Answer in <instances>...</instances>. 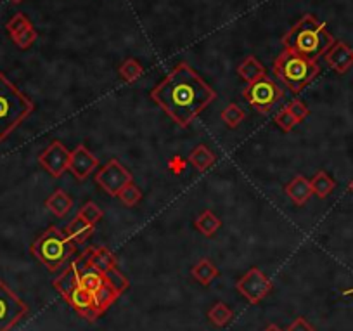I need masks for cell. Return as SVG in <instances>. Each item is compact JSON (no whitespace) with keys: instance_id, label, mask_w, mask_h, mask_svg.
I'll return each mask as SVG.
<instances>
[{"instance_id":"cell-1","label":"cell","mask_w":353,"mask_h":331,"mask_svg":"<svg viewBox=\"0 0 353 331\" xmlns=\"http://www.w3.org/2000/svg\"><path fill=\"white\" fill-rule=\"evenodd\" d=\"M151 98L177 125L187 129L215 101L217 94L187 63H179L151 90Z\"/></svg>"},{"instance_id":"cell-2","label":"cell","mask_w":353,"mask_h":331,"mask_svg":"<svg viewBox=\"0 0 353 331\" xmlns=\"http://www.w3.org/2000/svg\"><path fill=\"white\" fill-rule=\"evenodd\" d=\"M286 49L298 52L303 58L317 61V58L324 56L329 51V47L334 43L328 26L319 21L315 16L307 14L292 26L282 39Z\"/></svg>"},{"instance_id":"cell-3","label":"cell","mask_w":353,"mask_h":331,"mask_svg":"<svg viewBox=\"0 0 353 331\" xmlns=\"http://www.w3.org/2000/svg\"><path fill=\"white\" fill-rule=\"evenodd\" d=\"M35 105L0 72V142H4L33 113Z\"/></svg>"},{"instance_id":"cell-4","label":"cell","mask_w":353,"mask_h":331,"mask_svg":"<svg viewBox=\"0 0 353 331\" xmlns=\"http://www.w3.org/2000/svg\"><path fill=\"white\" fill-rule=\"evenodd\" d=\"M30 250L40 264H43L50 273H56L76 255L78 245L68 238L65 231L52 226L40 234Z\"/></svg>"},{"instance_id":"cell-5","label":"cell","mask_w":353,"mask_h":331,"mask_svg":"<svg viewBox=\"0 0 353 331\" xmlns=\"http://www.w3.org/2000/svg\"><path fill=\"white\" fill-rule=\"evenodd\" d=\"M319 72L321 66L317 61L303 58L291 49H284L274 63V73L277 78L295 94H300L319 75Z\"/></svg>"},{"instance_id":"cell-6","label":"cell","mask_w":353,"mask_h":331,"mask_svg":"<svg viewBox=\"0 0 353 331\" xmlns=\"http://www.w3.org/2000/svg\"><path fill=\"white\" fill-rule=\"evenodd\" d=\"M284 96L281 87L270 80L268 76L257 80L253 83H248L246 89L243 90V98L257 109L258 113H268Z\"/></svg>"},{"instance_id":"cell-7","label":"cell","mask_w":353,"mask_h":331,"mask_svg":"<svg viewBox=\"0 0 353 331\" xmlns=\"http://www.w3.org/2000/svg\"><path fill=\"white\" fill-rule=\"evenodd\" d=\"M28 314V306L0 279V331H11Z\"/></svg>"},{"instance_id":"cell-8","label":"cell","mask_w":353,"mask_h":331,"mask_svg":"<svg viewBox=\"0 0 353 331\" xmlns=\"http://www.w3.org/2000/svg\"><path fill=\"white\" fill-rule=\"evenodd\" d=\"M132 173L122 165V162L116 158L109 160L99 172L96 173V182L103 187L104 191L111 196H118L123 187L132 182Z\"/></svg>"},{"instance_id":"cell-9","label":"cell","mask_w":353,"mask_h":331,"mask_svg":"<svg viewBox=\"0 0 353 331\" xmlns=\"http://www.w3.org/2000/svg\"><path fill=\"white\" fill-rule=\"evenodd\" d=\"M235 288L250 303H260L272 292V281L258 267H251L237 283Z\"/></svg>"},{"instance_id":"cell-10","label":"cell","mask_w":353,"mask_h":331,"mask_svg":"<svg viewBox=\"0 0 353 331\" xmlns=\"http://www.w3.org/2000/svg\"><path fill=\"white\" fill-rule=\"evenodd\" d=\"M69 155H72V151H68V148L63 145L61 140H52L39 155V163L43 167V170H47L50 175L57 179L68 170Z\"/></svg>"},{"instance_id":"cell-11","label":"cell","mask_w":353,"mask_h":331,"mask_svg":"<svg viewBox=\"0 0 353 331\" xmlns=\"http://www.w3.org/2000/svg\"><path fill=\"white\" fill-rule=\"evenodd\" d=\"M97 167H99V160L94 156V153L87 146H76L72 151V155H69L68 170L78 180H85Z\"/></svg>"},{"instance_id":"cell-12","label":"cell","mask_w":353,"mask_h":331,"mask_svg":"<svg viewBox=\"0 0 353 331\" xmlns=\"http://www.w3.org/2000/svg\"><path fill=\"white\" fill-rule=\"evenodd\" d=\"M324 59L329 68L343 75L353 66V49L346 45L345 42H341V40H334V43L329 47V51L324 54Z\"/></svg>"},{"instance_id":"cell-13","label":"cell","mask_w":353,"mask_h":331,"mask_svg":"<svg viewBox=\"0 0 353 331\" xmlns=\"http://www.w3.org/2000/svg\"><path fill=\"white\" fill-rule=\"evenodd\" d=\"M286 195L297 203V205H305V203L310 200V196L314 195V193H312L310 180L303 175L292 177L288 182V186H286Z\"/></svg>"},{"instance_id":"cell-14","label":"cell","mask_w":353,"mask_h":331,"mask_svg":"<svg viewBox=\"0 0 353 331\" xmlns=\"http://www.w3.org/2000/svg\"><path fill=\"white\" fill-rule=\"evenodd\" d=\"M45 206L50 213H54L56 217L63 219V217H66V213L73 209V200L72 196L66 191H63V189H56V191L45 200Z\"/></svg>"},{"instance_id":"cell-15","label":"cell","mask_w":353,"mask_h":331,"mask_svg":"<svg viewBox=\"0 0 353 331\" xmlns=\"http://www.w3.org/2000/svg\"><path fill=\"white\" fill-rule=\"evenodd\" d=\"M237 73H239V76L246 83H253L257 82V80L265 78V76H267V70H265V66L261 65L255 56H248V58L237 66Z\"/></svg>"},{"instance_id":"cell-16","label":"cell","mask_w":353,"mask_h":331,"mask_svg":"<svg viewBox=\"0 0 353 331\" xmlns=\"http://www.w3.org/2000/svg\"><path fill=\"white\" fill-rule=\"evenodd\" d=\"M65 233L68 234V238L72 242H75L76 245H82L87 239H90V236L94 234V226L76 213V217L68 224Z\"/></svg>"},{"instance_id":"cell-17","label":"cell","mask_w":353,"mask_h":331,"mask_svg":"<svg viewBox=\"0 0 353 331\" xmlns=\"http://www.w3.org/2000/svg\"><path fill=\"white\" fill-rule=\"evenodd\" d=\"M104 283H106V277H104L103 270L96 269V267L90 266V264L87 267H83L82 273H80V286L85 288L87 292L92 293V295L104 285Z\"/></svg>"},{"instance_id":"cell-18","label":"cell","mask_w":353,"mask_h":331,"mask_svg":"<svg viewBox=\"0 0 353 331\" xmlns=\"http://www.w3.org/2000/svg\"><path fill=\"white\" fill-rule=\"evenodd\" d=\"M191 274H193L194 279H196L197 283H201L203 286L211 285V283L220 276V273H218V269L215 267V264L208 259L200 260V262L191 269Z\"/></svg>"},{"instance_id":"cell-19","label":"cell","mask_w":353,"mask_h":331,"mask_svg":"<svg viewBox=\"0 0 353 331\" xmlns=\"http://www.w3.org/2000/svg\"><path fill=\"white\" fill-rule=\"evenodd\" d=\"M310 186H312V193H314L315 196H319L321 200H324L331 195L332 189L336 187V180L332 179L328 172L319 170V172L310 179Z\"/></svg>"},{"instance_id":"cell-20","label":"cell","mask_w":353,"mask_h":331,"mask_svg":"<svg viewBox=\"0 0 353 331\" xmlns=\"http://www.w3.org/2000/svg\"><path fill=\"white\" fill-rule=\"evenodd\" d=\"M215 160H217L215 153L204 145L196 146L189 155L191 165H193L196 170H200V172H204V170L210 169V167L215 163Z\"/></svg>"},{"instance_id":"cell-21","label":"cell","mask_w":353,"mask_h":331,"mask_svg":"<svg viewBox=\"0 0 353 331\" xmlns=\"http://www.w3.org/2000/svg\"><path fill=\"white\" fill-rule=\"evenodd\" d=\"M92 297H94V309H96L97 312L103 316V314L106 312V310L109 309L114 302H116L118 297H120V293L114 292V290L111 288L107 283H104V285L100 286V288L97 290Z\"/></svg>"},{"instance_id":"cell-22","label":"cell","mask_w":353,"mask_h":331,"mask_svg":"<svg viewBox=\"0 0 353 331\" xmlns=\"http://www.w3.org/2000/svg\"><path fill=\"white\" fill-rule=\"evenodd\" d=\"M194 224H196V229L200 231L201 234H204V236H213V234L220 229L222 220L218 219L211 210H204Z\"/></svg>"},{"instance_id":"cell-23","label":"cell","mask_w":353,"mask_h":331,"mask_svg":"<svg viewBox=\"0 0 353 331\" xmlns=\"http://www.w3.org/2000/svg\"><path fill=\"white\" fill-rule=\"evenodd\" d=\"M89 262H90V266H94L96 269L106 273V270L116 267V257H114L107 248H94Z\"/></svg>"},{"instance_id":"cell-24","label":"cell","mask_w":353,"mask_h":331,"mask_svg":"<svg viewBox=\"0 0 353 331\" xmlns=\"http://www.w3.org/2000/svg\"><path fill=\"white\" fill-rule=\"evenodd\" d=\"M232 316H234V314H232V310L228 309L227 303L224 302H217L210 310H208V319L218 328L227 326V324L232 321Z\"/></svg>"},{"instance_id":"cell-25","label":"cell","mask_w":353,"mask_h":331,"mask_svg":"<svg viewBox=\"0 0 353 331\" xmlns=\"http://www.w3.org/2000/svg\"><path fill=\"white\" fill-rule=\"evenodd\" d=\"M104 277H106L107 285H109L114 292L120 293V295L129 290V286H130L129 277H127L122 270L118 269V267H113V269L106 270V273H104Z\"/></svg>"},{"instance_id":"cell-26","label":"cell","mask_w":353,"mask_h":331,"mask_svg":"<svg viewBox=\"0 0 353 331\" xmlns=\"http://www.w3.org/2000/svg\"><path fill=\"white\" fill-rule=\"evenodd\" d=\"M144 75V68L139 61L136 59H127L122 66H120V76L125 80L127 83H133L136 80H139Z\"/></svg>"},{"instance_id":"cell-27","label":"cell","mask_w":353,"mask_h":331,"mask_svg":"<svg viewBox=\"0 0 353 331\" xmlns=\"http://www.w3.org/2000/svg\"><path fill=\"white\" fill-rule=\"evenodd\" d=\"M222 120H224V123L227 127L235 129V127L239 125V123L244 120V109L241 108L239 105L231 103V105L225 106V109L222 111Z\"/></svg>"},{"instance_id":"cell-28","label":"cell","mask_w":353,"mask_h":331,"mask_svg":"<svg viewBox=\"0 0 353 331\" xmlns=\"http://www.w3.org/2000/svg\"><path fill=\"white\" fill-rule=\"evenodd\" d=\"M11 39H12V42L19 47V49H30V47H32L36 40L35 26L32 25V26H28V28L21 30V32L14 33V35H11Z\"/></svg>"},{"instance_id":"cell-29","label":"cell","mask_w":353,"mask_h":331,"mask_svg":"<svg viewBox=\"0 0 353 331\" xmlns=\"http://www.w3.org/2000/svg\"><path fill=\"white\" fill-rule=\"evenodd\" d=\"M118 198L122 200V203H125L127 206H136L137 203L142 200V191L133 182H130L129 186L123 187L122 193L118 195Z\"/></svg>"},{"instance_id":"cell-30","label":"cell","mask_w":353,"mask_h":331,"mask_svg":"<svg viewBox=\"0 0 353 331\" xmlns=\"http://www.w3.org/2000/svg\"><path fill=\"white\" fill-rule=\"evenodd\" d=\"M78 215L82 217V219H85L89 224L96 226V224L99 222L100 219H103L104 213H103V210L99 209V205H96V203H94V202H87L85 205H83L82 209H80Z\"/></svg>"},{"instance_id":"cell-31","label":"cell","mask_w":353,"mask_h":331,"mask_svg":"<svg viewBox=\"0 0 353 331\" xmlns=\"http://www.w3.org/2000/svg\"><path fill=\"white\" fill-rule=\"evenodd\" d=\"M275 123H277L279 129L284 130V132H291L300 122L292 116V113L289 111L288 108H284L282 111H279L277 115H275Z\"/></svg>"},{"instance_id":"cell-32","label":"cell","mask_w":353,"mask_h":331,"mask_svg":"<svg viewBox=\"0 0 353 331\" xmlns=\"http://www.w3.org/2000/svg\"><path fill=\"white\" fill-rule=\"evenodd\" d=\"M28 26H32V21H30V19L26 18L23 12H18V14H14L11 19H9V23L6 28H8L9 35H14V33L21 32V30L28 28Z\"/></svg>"},{"instance_id":"cell-33","label":"cell","mask_w":353,"mask_h":331,"mask_svg":"<svg viewBox=\"0 0 353 331\" xmlns=\"http://www.w3.org/2000/svg\"><path fill=\"white\" fill-rule=\"evenodd\" d=\"M288 109L292 113V116H295L298 122H303V120L310 115L307 105H305V103H301L300 99H292V101L288 105Z\"/></svg>"},{"instance_id":"cell-34","label":"cell","mask_w":353,"mask_h":331,"mask_svg":"<svg viewBox=\"0 0 353 331\" xmlns=\"http://www.w3.org/2000/svg\"><path fill=\"white\" fill-rule=\"evenodd\" d=\"M288 331H315V330H314V326H312V324L305 319V317H297V319L289 324Z\"/></svg>"},{"instance_id":"cell-35","label":"cell","mask_w":353,"mask_h":331,"mask_svg":"<svg viewBox=\"0 0 353 331\" xmlns=\"http://www.w3.org/2000/svg\"><path fill=\"white\" fill-rule=\"evenodd\" d=\"M264 331H282V330L277 326V324H268Z\"/></svg>"},{"instance_id":"cell-36","label":"cell","mask_w":353,"mask_h":331,"mask_svg":"<svg viewBox=\"0 0 353 331\" xmlns=\"http://www.w3.org/2000/svg\"><path fill=\"white\" fill-rule=\"evenodd\" d=\"M343 295H353V288L352 290H345V292H343Z\"/></svg>"},{"instance_id":"cell-37","label":"cell","mask_w":353,"mask_h":331,"mask_svg":"<svg viewBox=\"0 0 353 331\" xmlns=\"http://www.w3.org/2000/svg\"><path fill=\"white\" fill-rule=\"evenodd\" d=\"M12 4H19V2H23V0H11Z\"/></svg>"},{"instance_id":"cell-38","label":"cell","mask_w":353,"mask_h":331,"mask_svg":"<svg viewBox=\"0 0 353 331\" xmlns=\"http://www.w3.org/2000/svg\"><path fill=\"white\" fill-rule=\"evenodd\" d=\"M350 191L353 193V180H352V182H350Z\"/></svg>"}]
</instances>
